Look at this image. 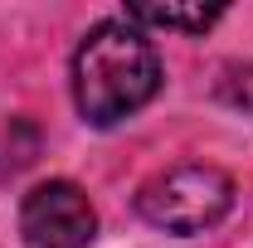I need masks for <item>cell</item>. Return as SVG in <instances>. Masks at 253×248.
Segmentation results:
<instances>
[{
	"mask_svg": "<svg viewBox=\"0 0 253 248\" xmlns=\"http://www.w3.org/2000/svg\"><path fill=\"white\" fill-rule=\"evenodd\" d=\"M161 88V59L141 25L102 20L73 54V102L88 126H117L141 112Z\"/></svg>",
	"mask_w": 253,
	"mask_h": 248,
	"instance_id": "6da1fadb",
	"label": "cell"
},
{
	"mask_svg": "<svg viewBox=\"0 0 253 248\" xmlns=\"http://www.w3.org/2000/svg\"><path fill=\"white\" fill-rule=\"evenodd\" d=\"M234 209V180L210 161H185L136 190V214L166 234H205Z\"/></svg>",
	"mask_w": 253,
	"mask_h": 248,
	"instance_id": "7a4b0ae2",
	"label": "cell"
},
{
	"mask_svg": "<svg viewBox=\"0 0 253 248\" xmlns=\"http://www.w3.org/2000/svg\"><path fill=\"white\" fill-rule=\"evenodd\" d=\"M97 234V214L73 180H44L20 205L25 248H88Z\"/></svg>",
	"mask_w": 253,
	"mask_h": 248,
	"instance_id": "3957f363",
	"label": "cell"
},
{
	"mask_svg": "<svg viewBox=\"0 0 253 248\" xmlns=\"http://www.w3.org/2000/svg\"><path fill=\"white\" fill-rule=\"evenodd\" d=\"M131 25H156V30H180V34H205L210 25L224 20V5H131Z\"/></svg>",
	"mask_w": 253,
	"mask_h": 248,
	"instance_id": "277c9868",
	"label": "cell"
},
{
	"mask_svg": "<svg viewBox=\"0 0 253 248\" xmlns=\"http://www.w3.org/2000/svg\"><path fill=\"white\" fill-rule=\"evenodd\" d=\"M224 102H234V107H244V112H253V63H244V68H229V78L219 83Z\"/></svg>",
	"mask_w": 253,
	"mask_h": 248,
	"instance_id": "5b68a950",
	"label": "cell"
}]
</instances>
